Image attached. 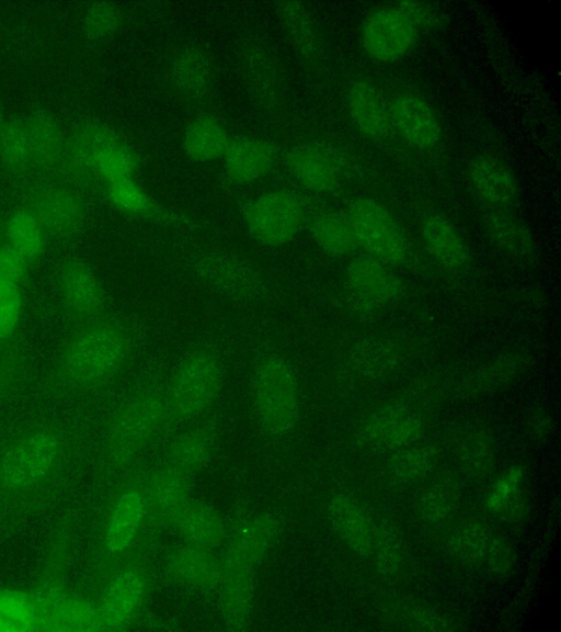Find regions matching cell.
<instances>
[{"label": "cell", "mask_w": 561, "mask_h": 632, "mask_svg": "<svg viewBox=\"0 0 561 632\" xmlns=\"http://www.w3.org/2000/svg\"><path fill=\"white\" fill-rule=\"evenodd\" d=\"M4 121H5V119H4V111H3L2 101H1V99H0V133H1L2 126H3V124H4Z\"/></svg>", "instance_id": "obj_62"}, {"label": "cell", "mask_w": 561, "mask_h": 632, "mask_svg": "<svg viewBox=\"0 0 561 632\" xmlns=\"http://www.w3.org/2000/svg\"><path fill=\"white\" fill-rule=\"evenodd\" d=\"M339 300L344 309L358 317L373 316L381 307L377 303L345 287Z\"/></svg>", "instance_id": "obj_59"}, {"label": "cell", "mask_w": 561, "mask_h": 632, "mask_svg": "<svg viewBox=\"0 0 561 632\" xmlns=\"http://www.w3.org/2000/svg\"><path fill=\"white\" fill-rule=\"evenodd\" d=\"M30 268L31 263L8 242L0 245V278L24 289Z\"/></svg>", "instance_id": "obj_57"}, {"label": "cell", "mask_w": 561, "mask_h": 632, "mask_svg": "<svg viewBox=\"0 0 561 632\" xmlns=\"http://www.w3.org/2000/svg\"><path fill=\"white\" fill-rule=\"evenodd\" d=\"M34 630L35 618L31 598L18 590H0V631Z\"/></svg>", "instance_id": "obj_51"}, {"label": "cell", "mask_w": 561, "mask_h": 632, "mask_svg": "<svg viewBox=\"0 0 561 632\" xmlns=\"http://www.w3.org/2000/svg\"><path fill=\"white\" fill-rule=\"evenodd\" d=\"M485 229L492 241L507 255L529 259L535 255V242L527 227L504 212H492L485 217Z\"/></svg>", "instance_id": "obj_39"}, {"label": "cell", "mask_w": 561, "mask_h": 632, "mask_svg": "<svg viewBox=\"0 0 561 632\" xmlns=\"http://www.w3.org/2000/svg\"><path fill=\"white\" fill-rule=\"evenodd\" d=\"M388 621L401 629L444 632L455 630L445 616L414 602H392L383 611Z\"/></svg>", "instance_id": "obj_45"}, {"label": "cell", "mask_w": 561, "mask_h": 632, "mask_svg": "<svg viewBox=\"0 0 561 632\" xmlns=\"http://www.w3.org/2000/svg\"><path fill=\"white\" fill-rule=\"evenodd\" d=\"M439 456L433 444L411 445L397 451L388 460V476L399 484L415 483L425 477L435 466Z\"/></svg>", "instance_id": "obj_43"}, {"label": "cell", "mask_w": 561, "mask_h": 632, "mask_svg": "<svg viewBox=\"0 0 561 632\" xmlns=\"http://www.w3.org/2000/svg\"><path fill=\"white\" fill-rule=\"evenodd\" d=\"M149 579L137 555L108 575L96 592L101 630H124L135 621L147 596Z\"/></svg>", "instance_id": "obj_10"}, {"label": "cell", "mask_w": 561, "mask_h": 632, "mask_svg": "<svg viewBox=\"0 0 561 632\" xmlns=\"http://www.w3.org/2000/svg\"><path fill=\"white\" fill-rule=\"evenodd\" d=\"M32 163L43 171L54 170L65 155L61 128L55 116L44 109L33 110L25 119Z\"/></svg>", "instance_id": "obj_34"}, {"label": "cell", "mask_w": 561, "mask_h": 632, "mask_svg": "<svg viewBox=\"0 0 561 632\" xmlns=\"http://www.w3.org/2000/svg\"><path fill=\"white\" fill-rule=\"evenodd\" d=\"M23 289L0 278V402L16 385L25 366Z\"/></svg>", "instance_id": "obj_13"}, {"label": "cell", "mask_w": 561, "mask_h": 632, "mask_svg": "<svg viewBox=\"0 0 561 632\" xmlns=\"http://www.w3.org/2000/svg\"><path fill=\"white\" fill-rule=\"evenodd\" d=\"M234 339L226 328H213L173 354L165 384V425L170 436L211 413L220 396Z\"/></svg>", "instance_id": "obj_4"}, {"label": "cell", "mask_w": 561, "mask_h": 632, "mask_svg": "<svg viewBox=\"0 0 561 632\" xmlns=\"http://www.w3.org/2000/svg\"><path fill=\"white\" fill-rule=\"evenodd\" d=\"M458 496V481L451 475L440 476L420 497V517L430 524L444 521L454 511Z\"/></svg>", "instance_id": "obj_47"}, {"label": "cell", "mask_w": 561, "mask_h": 632, "mask_svg": "<svg viewBox=\"0 0 561 632\" xmlns=\"http://www.w3.org/2000/svg\"><path fill=\"white\" fill-rule=\"evenodd\" d=\"M279 528V518L273 514H262L241 522L230 537L221 558L222 575L255 573L274 544Z\"/></svg>", "instance_id": "obj_18"}, {"label": "cell", "mask_w": 561, "mask_h": 632, "mask_svg": "<svg viewBox=\"0 0 561 632\" xmlns=\"http://www.w3.org/2000/svg\"><path fill=\"white\" fill-rule=\"evenodd\" d=\"M8 244L22 255L31 266L44 253L46 233L38 219L26 207L13 211L5 225Z\"/></svg>", "instance_id": "obj_41"}, {"label": "cell", "mask_w": 561, "mask_h": 632, "mask_svg": "<svg viewBox=\"0 0 561 632\" xmlns=\"http://www.w3.org/2000/svg\"><path fill=\"white\" fill-rule=\"evenodd\" d=\"M145 473L129 477L112 498L103 521L93 566V587L100 589L108 575L137 555L147 519Z\"/></svg>", "instance_id": "obj_7"}, {"label": "cell", "mask_w": 561, "mask_h": 632, "mask_svg": "<svg viewBox=\"0 0 561 632\" xmlns=\"http://www.w3.org/2000/svg\"><path fill=\"white\" fill-rule=\"evenodd\" d=\"M122 20V12L114 3L94 2L83 14L82 30L88 40L101 42L116 34Z\"/></svg>", "instance_id": "obj_52"}, {"label": "cell", "mask_w": 561, "mask_h": 632, "mask_svg": "<svg viewBox=\"0 0 561 632\" xmlns=\"http://www.w3.org/2000/svg\"><path fill=\"white\" fill-rule=\"evenodd\" d=\"M483 561L492 574L504 577L514 566L513 551L503 538L492 537L489 538Z\"/></svg>", "instance_id": "obj_58"}, {"label": "cell", "mask_w": 561, "mask_h": 632, "mask_svg": "<svg viewBox=\"0 0 561 632\" xmlns=\"http://www.w3.org/2000/svg\"><path fill=\"white\" fill-rule=\"evenodd\" d=\"M551 428V420L543 410L536 411L529 419V430L536 437L546 436Z\"/></svg>", "instance_id": "obj_61"}, {"label": "cell", "mask_w": 561, "mask_h": 632, "mask_svg": "<svg viewBox=\"0 0 561 632\" xmlns=\"http://www.w3.org/2000/svg\"><path fill=\"white\" fill-rule=\"evenodd\" d=\"M163 572L174 585L210 592L220 587L222 563L214 550L186 543L167 554Z\"/></svg>", "instance_id": "obj_21"}, {"label": "cell", "mask_w": 561, "mask_h": 632, "mask_svg": "<svg viewBox=\"0 0 561 632\" xmlns=\"http://www.w3.org/2000/svg\"><path fill=\"white\" fill-rule=\"evenodd\" d=\"M286 165L301 188L317 194L335 192L346 170L344 154L325 142H307L294 146L286 156Z\"/></svg>", "instance_id": "obj_14"}, {"label": "cell", "mask_w": 561, "mask_h": 632, "mask_svg": "<svg viewBox=\"0 0 561 632\" xmlns=\"http://www.w3.org/2000/svg\"><path fill=\"white\" fill-rule=\"evenodd\" d=\"M468 178L476 193L486 203L505 206L516 196L517 183L513 172L491 156L472 159Z\"/></svg>", "instance_id": "obj_33"}, {"label": "cell", "mask_w": 561, "mask_h": 632, "mask_svg": "<svg viewBox=\"0 0 561 632\" xmlns=\"http://www.w3.org/2000/svg\"><path fill=\"white\" fill-rule=\"evenodd\" d=\"M277 159L276 147L256 136L231 137L221 158L226 178L233 184H249L265 178Z\"/></svg>", "instance_id": "obj_22"}, {"label": "cell", "mask_w": 561, "mask_h": 632, "mask_svg": "<svg viewBox=\"0 0 561 632\" xmlns=\"http://www.w3.org/2000/svg\"><path fill=\"white\" fill-rule=\"evenodd\" d=\"M489 538L486 529L481 523L470 522L451 533L448 545L458 558L476 563L483 561Z\"/></svg>", "instance_id": "obj_53"}, {"label": "cell", "mask_w": 561, "mask_h": 632, "mask_svg": "<svg viewBox=\"0 0 561 632\" xmlns=\"http://www.w3.org/2000/svg\"><path fill=\"white\" fill-rule=\"evenodd\" d=\"M278 14L297 53L305 60L313 61L319 55V37L305 4L298 1L280 2Z\"/></svg>", "instance_id": "obj_40"}, {"label": "cell", "mask_w": 561, "mask_h": 632, "mask_svg": "<svg viewBox=\"0 0 561 632\" xmlns=\"http://www.w3.org/2000/svg\"><path fill=\"white\" fill-rule=\"evenodd\" d=\"M105 194L117 211L127 215L180 229L199 232L207 228L203 221L156 201L133 178L106 183Z\"/></svg>", "instance_id": "obj_20"}, {"label": "cell", "mask_w": 561, "mask_h": 632, "mask_svg": "<svg viewBox=\"0 0 561 632\" xmlns=\"http://www.w3.org/2000/svg\"><path fill=\"white\" fill-rule=\"evenodd\" d=\"M298 192L277 188L241 201L239 211L251 237L259 244L277 248L289 244L306 227L310 212Z\"/></svg>", "instance_id": "obj_8"}, {"label": "cell", "mask_w": 561, "mask_h": 632, "mask_svg": "<svg viewBox=\"0 0 561 632\" xmlns=\"http://www.w3.org/2000/svg\"><path fill=\"white\" fill-rule=\"evenodd\" d=\"M346 217L356 242L369 256L389 264L402 266L410 258L408 238L389 210L368 196H356L347 204Z\"/></svg>", "instance_id": "obj_9"}, {"label": "cell", "mask_w": 561, "mask_h": 632, "mask_svg": "<svg viewBox=\"0 0 561 632\" xmlns=\"http://www.w3.org/2000/svg\"><path fill=\"white\" fill-rule=\"evenodd\" d=\"M524 479V470L519 465L507 469L496 478L485 498L486 508L495 514L502 509L518 494Z\"/></svg>", "instance_id": "obj_55"}, {"label": "cell", "mask_w": 561, "mask_h": 632, "mask_svg": "<svg viewBox=\"0 0 561 632\" xmlns=\"http://www.w3.org/2000/svg\"><path fill=\"white\" fill-rule=\"evenodd\" d=\"M528 507L522 493L515 496L499 514L511 522H519L527 516Z\"/></svg>", "instance_id": "obj_60"}, {"label": "cell", "mask_w": 561, "mask_h": 632, "mask_svg": "<svg viewBox=\"0 0 561 632\" xmlns=\"http://www.w3.org/2000/svg\"><path fill=\"white\" fill-rule=\"evenodd\" d=\"M390 123L410 145L420 149L435 147L442 137L439 120L421 97L403 92L389 105Z\"/></svg>", "instance_id": "obj_23"}, {"label": "cell", "mask_w": 561, "mask_h": 632, "mask_svg": "<svg viewBox=\"0 0 561 632\" xmlns=\"http://www.w3.org/2000/svg\"><path fill=\"white\" fill-rule=\"evenodd\" d=\"M121 140L119 135L107 124L88 121L79 124L65 146L67 169L71 177L82 183L96 179L93 166L99 154L108 145Z\"/></svg>", "instance_id": "obj_26"}, {"label": "cell", "mask_w": 561, "mask_h": 632, "mask_svg": "<svg viewBox=\"0 0 561 632\" xmlns=\"http://www.w3.org/2000/svg\"><path fill=\"white\" fill-rule=\"evenodd\" d=\"M417 41V30L394 7L373 10L360 27V44L371 59L393 63L407 56Z\"/></svg>", "instance_id": "obj_15"}, {"label": "cell", "mask_w": 561, "mask_h": 632, "mask_svg": "<svg viewBox=\"0 0 561 632\" xmlns=\"http://www.w3.org/2000/svg\"><path fill=\"white\" fill-rule=\"evenodd\" d=\"M190 476L163 464L150 473H145L144 489L147 503V519L140 545L146 546L190 498Z\"/></svg>", "instance_id": "obj_17"}, {"label": "cell", "mask_w": 561, "mask_h": 632, "mask_svg": "<svg viewBox=\"0 0 561 632\" xmlns=\"http://www.w3.org/2000/svg\"><path fill=\"white\" fill-rule=\"evenodd\" d=\"M0 159L4 168L20 173L32 163L25 120L13 116L4 121L0 133Z\"/></svg>", "instance_id": "obj_46"}, {"label": "cell", "mask_w": 561, "mask_h": 632, "mask_svg": "<svg viewBox=\"0 0 561 632\" xmlns=\"http://www.w3.org/2000/svg\"><path fill=\"white\" fill-rule=\"evenodd\" d=\"M344 285L381 307L401 298L404 291L401 279L390 266L369 255L354 258L346 264Z\"/></svg>", "instance_id": "obj_25"}, {"label": "cell", "mask_w": 561, "mask_h": 632, "mask_svg": "<svg viewBox=\"0 0 561 632\" xmlns=\"http://www.w3.org/2000/svg\"><path fill=\"white\" fill-rule=\"evenodd\" d=\"M173 354L167 347H153L113 407L104 431L103 456L108 471L128 466L162 437L165 384Z\"/></svg>", "instance_id": "obj_3"}, {"label": "cell", "mask_w": 561, "mask_h": 632, "mask_svg": "<svg viewBox=\"0 0 561 632\" xmlns=\"http://www.w3.org/2000/svg\"><path fill=\"white\" fill-rule=\"evenodd\" d=\"M2 437L0 436V442H1Z\"/></svg>", "instance_id": "obj_63"}, {"label": "cell", "mask_w": 561, "mask_h": 632, "mask_svg": "<svg viewBox=\"0 0 561 632\" xmlns=\"http://www.w3.org/2000/svg\"><path fill=\"white\" fill-rule=\"evenodd\" d=\"M137 167V154L121 139L99 154L93 166V173L96 180H102L106 184L133 178Z\"/></svg>", "instance_id": "obj_49"}, {"label": "cell", "mask_w": 561, "mask_h": 632, "mask_svg": "<svg viewBox=\"0 0 561 632\" xmlns=\"http://www.w3.org/2000/svg\"><path fill=\"white\" fill-rule=\"evenodd\" d=\"M101 630L96 600L80 595H68L61 605L53 631Z\"/></svg>", "instance_id": "obj_50"}, {"label": "cell", "mask_w": 561, "mask_h": 632, "mask_svg": "<svg viewBox=\"0 0 561 632\" xmlns=\"http://www.w3.org/2000/svg\"><path fill=\"white\" fill-rule=\"evenodd\" d=\"M231 137L215 115L199 114L186 125L182 144L185 154L197 162H213L222 158Z\"/></svg>", "instance_id": "obj_36"}, {"label": "cell", "mask_w": 561, "mask_h": 632, "mask_svg": "<svg viewBox=\"0 0 561 632\" xmlns=\"http://www.w3.org/2000/svg\"><path fill=\"white\" fill-rule=\"evenodd\" d=\"M242 67L257 104L265 111L277 112L283 103V82L272 53L262 44H251L243 53Z\"/></svg>", "instance_id": "obj_27"}, {"label": "cell", "mask_w": 561, "mask_h": 632, "mask_svg": "<svg viewBox=\"0 0 561 632\" xmlns=\"http://www.w3.org/2000/svg\"><path fill=\"white\" fill-rule=\"evenodd\" d=\"M248 390L259 433L271 443L288 441L301 415L299 370L275 332L257 328L249 349Z\"/></svg>", "instance_id": "obj_5"}, {"label": "cell", "mask_w": 561, "mask_h": 632, "mask_svg": "<svg viewBox=\"0 0 561 632\" xmlns=\"http://www.w3.org/2000/svg\"><path fill=\"white\" fill-rule=\"evenodd\" d=\"M528 362L529 358L524 352L501 354L467 374L458 391L463 396H474L497 390L519 376Z\"/></svg>", "instance_id": "obj_37"}, {"label": "cell", "mask_w": 561, "mask_h": 632, "mask_svg": "<svg viewBox=\"0 0 561 632\" xmlns=\"http://www.w3.org/2000/svg\"><path fill=\"white\" fill-rule=\"evenodd\" d=\"M60 422L37 420L0 442V505L16 512L44 507L64 482L75 447Z\"/></svg>", "instance_id": "obj_2"}, {"label": "cell", "mask_w": 561, "mask_h": 632, "mask_svg": "<svg viewBox=\"0 0 561 632\" xmlns=\"http://www.w3.org/2000/svg\"><path fill=\"white\" fill-rule=\"evenodd\" d=\"M410 411L412 410L407 400L400 398L377 407L358 424L355 432L357 445L367 451L379 452L391 429Z\"/></svg>", "instance_id": "obj_42"}, {"label": "cell", "mask_w": 561, "mask_h": 632, "mask_svg": "<svg viewBox=\"0 0 561 632\" xmlns=\"http://www.w3.org/2000/svg\"><path fill=\"white\" fill-rule=\"evenodd\" d=\"M221 424V415L214 409L202 419L172 433L164 452V463L190 477L199 472L215 453Z\"/></svg>", "instance_id": "obj_19"}, {"label": "cell", "mask_w": 561, "mask_h": 632, "mask_svg": "<svg viewBox=\"0 0 561 632\" xmlns=\"http://www.w3.org/2000/svg\"><path fill=\"white\" fill-rule=\"evenodd\" d=\"M71 522L66 516L55 529L37 585L30 596L35 630L53 631L57 613L69 595L66 578L70 560Z\"/></svg>", "instance_id": "obj_11"}, {"label": "cell", "mask_w": 561, "mask_h": 632, "mask_svg": "<svg viewBox=\"0 0 561 632\" xmlns=\"http://www.w3.org/2000/svg\"><path fill=\"white\" fill-rule=\"evenodd\" d=\"M174 266L201 287L225 300L267 305L276 291L267 274L253 261L218 246H194L172 256Z\"/></svg>", "instance_id": "obj_6"}, {"label": "cell", "mask_w": 561, "mask_h": 632, "mask_svg": "<svg viewBox=\"0 0 561 632\" xmlns=\"http://www.w3.org/2000/svg\"><path fill=\"white\" fill-rule=\"evenodd\" d=\"M370 556L376 571L385 577L396 575L401 568V540L396 524L390 519H383L376 526Z\"/></svg>", "instance_id": "obj_48"}, {"label": "cell", "mask_w": 561, "mask_h": 632, "mask_svg": "<svg viewBox=\"0 0 561 632\" xmlns=\"http://www.w3.org/2000/svg\"><path fill=\"white\" fill-rule=\"evenodd\" d=\"M401 360L402 351L392 340L369 337L352 348L343 373L351 377L377 380L391 374Z\"/></svg>", "instance_id": "obj_32"}, {"label": "cell", "mask_w": 561, "mask_h": 632, "mask_svg": "<svg viewBox=\"0 0 561 632\" xmlns=\"http://www.w3.org/2000/svg\"><path fill=\"white\" fill-rule=\"evenodd\" d=\"M306 227L316 245L330 257H345L357 245L346 215L337 211L310 208Z\"/></svg>", "instance_id": "obj_35"}, {"label": "cell", "mask_w": 561, "mask_h": 632, "mask_svg": "<svg viewBox=\"0 0 561 632\" xmlns=\"http://www.w3.org/2000/svg\"><path fill=\"white\" fill-rule=\"evenodd\" d=\"M186 543L214 550L225 539L226 524L220 512L207 503L188 498L171 520Z\"/></svg>", "instance_id": "obj_30"}, {"label": "cell", "mask_w": 561, "mask_h": 632, "mask_svg": "<svg viewBox=\"0 0 561 632\" xmlns=\"http://www.w3.org/2000/svg\"><path fill=\"white\" fill-rule=\"evenodd\" d=\"M153 326L141 311L105 313L82 323L62 346L51 374L61 395L104 391L133 374L153 348Z\"/></svg>", "instance_id": "obj_1"}, {"label": "cell", "mask_w": 561, "mask_h": 632, "mask_svg": "<svg viewBox=\"0 0 561 632\" xmlns=\"http://www.w3.org/2000/svg\"><path fill=\"white\" fill-rule=\"evenodd\" d=\"M58 291L65 312L85 323L107 313L108 297L93 267L84 259H66L58 271Z\"/></svg>", "instance_id": "obj_16"}, {"label": "cell", "mask_w": 561, "mask_h": 632, "mask_svg": "<svg viewBox=\"0 0 561 632\" xmlns=\"http://www.w3.org/2000/svg\"><path fill=\"white\" fill-rule=\"evenodd\" d=\"M350 117L357 131L367 138L381 139L390 128L389 106L378 87L367 79L354 80L346 93Z\"/></svg>", "instance_id": "obj_28"}, {"label": "cell", "mask_w": 561, "mask_h": 632, "mask_svg": "<svg viewBox=\"0 0 561 632\" xmlns=\"http://www.w3.org/2000/svg\"><path fill=\"white\" fill-rule=\"evenodd\" d=\"M458 458L470 475L486 476L494 463V445L489 430L478 425L467 428L458 441Z\"/></svg>", "instance_id": "obj_44"}, {"label": "cell", "mask_w": 561, "mask_h": 632, "mask_svg": "<svg viewBox=\"0 0 561 632\" xmlns=\"http://www.w3.org/2000/svg\"><path fill=\"white\" fill-rule=\"evenodd\" d=\"M425 432L423 418L410 411L401 418L382 441L379 452H391L409 448L417 442Z\"/></svg>", "instance_id": "obj_54"}, {"label": "cell", "mask_w": 561, "mask_h": 632, "mask_svg": "<svg viewBox=\"0 0 561 632\" xmlns=\"http://www.w3.org/2000/svg\"><path fill=\"white\" fill-rule=\"evenodd\" d=\"M329 522L355 554L370 556L376 524L366 507L348 493L334 494L327 506Z\"/></svg>", "instance_id": "obj_24"}, {"label": "cell", "mask_w": 561, "mask_h": 632, "mask_svg": "<svg viewBox=\"0 0 561 632\" xmlns=\"http://www.w3.org/2000/svg\"><path fill=\"white\" fill-rule=\"evenodd\" d=\"M423 244L444 269H463L470 260L469 248L455 225L439 213L426 214L420 226Z\"/></svg>", "instance_id": "obj_29"}, {"label": "cell", "mask_w": 561, "mask_h": 632, "mask_svg": "<svg viewBox=\"0 0 561 632\" xmlns=\"http://www.w3.org/2000/svg\"><path fill=\"white\" fill-rule=\"evenodd\" d=\"M168 76L172 89L180 97L186 100H199L211 87L213 61L203 48L186 46L172 58Z\"/></svg>", "instance_id": "obj_31"}, {"label": "cell", "mask_w": 561, "mask_h": 632, "mask_svg": "<svg viewBox=\"0 0 561 632\" xmlns=\"http://www.w3.org/2000/svg\"><path fill=\"white\" fill-rule=\"evenodd\" d=\"M24 207L38 219L46 235L69 239L79 234L87 218L82 196L70 188L42 183L24 194Z\"/></svg>", "instance_id": "obj_12"}, {"label": "cell", "mask_w": 561, "mask_h": 632, "mask_svg": "<svg viewBox=\"0 0 561 632\" xmlns=\"http://www.w3.org/2000/svg\"><path fill=\"white\" fill-rule=\"evenodd\" d=\"M255 573L224 574L219 587L220 613L228 630H247L251 621Z\"/></svg>", "instance_id": "obj_38"}, {"label": "cell", "mask_w": 561, "mask_h": 632, "mask_svg": "<svg viewBox=\"0 0 561 632\" xmlns=\"http://www.w3.org/2000/svg\"><path fill=\"white\" fill-rule=\"evenodd\" d=\"M419 31L433 30L443 22V15L433 4L423 1H400L393 4Z\"/></svg>", "instance_id": "obj_56"}]
</instances>
